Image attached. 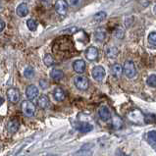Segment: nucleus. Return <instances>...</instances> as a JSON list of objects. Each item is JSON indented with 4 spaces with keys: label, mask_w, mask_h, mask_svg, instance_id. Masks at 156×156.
Returning <instances> with one entry per match:
<instances>
[{
    "label": "nucleus",
    "mask_w": 156,
    "mask_h": 156,
    "mask_svg": "<svg viewBox=\"0 0 156 156\" xmlns=\"http://www.w3.org/2000/svg\"><path fill=\"white\" fill-rule=\"evenodd\" d=\"M123 72L125 73V75H126L129 79H133L136 75V68L135 63H133V61H130V60L126 61L124 64Z\"/></svg>",
    "instance_id": "1"
},
{
    "label": "nucleus",
    "mask_w": 156,
    "mask_h": 156,
    "mask_svg": "<svg viewBox=\"0 0 156 156\" xmlns=\"http://www.w3.org/2000/svg\"><path fill=\"white\" fill-rule=\"evenodd\" d=\"M21 107H22V111H23V113L26 116H28V117H32V116H34L35 113V106L33 103V101H30V100L23 101Z\"/></svg>",
    "instance_id": "2"
},
{
    "label": "nucleus",
    "mask_w": 156,
    "mask_h": 156,
    "mask_svg": "<svg viewBox=\"0 0 156 156\" xmlns=\"http://www.w3.org/2000/svg\"><path fill=\"white\" fill-rule=\"evenodd\" d=\"M92 78L97 82H101L105 77V70L101 66H95L91 71Z\"/></svg>",
    "instance_id": "3"
},
{
    "label": "nucleus",
    "mask_w": 156,
    "mask_h": 156,
    "mask_svg": "<svg viewBox=\"0 0 156 156\" xmlns=\"http://www.w3.org/2000/svg\"><path fill=\"white\" fill-rule=\"evenodd\" d=\"M75 86L77 87L79 90H87L88 86H90V82L88 80L82 76H78V77L75 78Z\"/></svg>",
    "instance_id": "4"
},
{
    "label": "nucleus",
    "mask_w": 156,
    "mask_h": 156,
    "mask_svg": "<svg viewBox=\"0 0 156 156\" xmlns=\"http://www.w3.org/2000/svg\"><path fill=\"white\" fill-rule=\"evenodd\" d=\"M55 10L60 16H65L68 12V4L65 0H58L55 4Z\"/></svg>",
    "instance_id": "5"
},
{
    "label": "nucleus",
    "mask_w": 156,
    "mask_h": 156,
    "mask_svg": "<svg viewBox=\"0 0 156 156\" xmlns=\"http://www.w3.org/2000/svg\"><path fill=\"white\" fill-rule=\"evenodd\" d=\"M7 97L11 103H17L20 100V91L17 88H9L7 90Z\"/></svg>",
    "instance_id": "6"
},
{
    "label": "nucleus",
    "mask_w": 156,
    "mask_h": 156,
    "mask_svg": "<svg viewBox=\"0 0 156 156\" xmlns=\"http://www.w3.org/2000/svg\"><path fill=\"white\" fill-rule=\"evenodd\" d=\"M26 94H27V97H28L29 100L34 101L38 95V88L35 86H34V84H30V86L27 87Z\"/></svg>",
    "instance_id": "7"
},
{
    "label": "nucleus",
    "mask_w": 156,
    "mask_h": 156,
    "mask_svg": "<svg viewBox=\"0 0 156 156\" xmlns=\"http://www.w3.org/2000/svg\"><path fill=\"white\" fill-rule=\"evenodd\" d=\"M73 68L77 74H83L84 72V70H86V62L82 59L75 61L73 64Z\"/></svg>",
    "instance_id": "8"
},
{
    "label": "nucleus",
    "mask_w": 156,
    "mask_h": 156,
    "mask_svg": "<svg viewBox=\"0 0 156 156\" xmlns=\"http://www.w3.org/2000/svg\"><path fill=\"white\" fill-rule=\"evenodd\" d=\"M86 57L90 61L96 60L97 57H98V50H97V48L94 47V46L88 47L87 50L86 51Z\"/></svg>",
    "instance_id": "9"
},
{
    "label": "nucleus",
    "mask_w": 156,
    "mask_h": 156,
    "mask_svg": "<svg viewBox=\"0 0 156 156\" xmlns=\"http://www.w3.org/2000/svg\"><path fill=\"white\" fill-rule=\"evenodd\" d=\"M98 114H99V117L102 121H108L111 117V113H110V110L107 106H102L101 108L98 111Z\"/></svg>",
    "instance_id": "10"
},
{
    "label": "nucleus",
    "mask_w": 156,
    "mask_h": 156,
    "mask_svg": "<svg viewBox=\"0 0 156 156\" xmlns=\"http://www.w3.org/2000/svg\"><path fill=\"white\" fill-rule=\"evenodd\" d=\"M53 97L56 101H63L66 97L65 91L61 87H55L53 90Z\"/></svg>",
    "instance_id": "11"
},
{
    "label": "nucleus",
    "mask_w": 156,
    "mask_h": 156,
    "mask_svg": "<svg viewBox=\"0 0 156 156\" xmlns=\"http://www.w3.org/2000/svg\"><path fill=\"white\" fill-rule=\"evenodd\" d=\"M16 13L19 17H26L29 14V8L26 3H21L16 9Z\"/></svg>",
    "instance_id": "12"
},
{
    "label": "nucleus",
    "mask_w": 156,
    "mask_h": 156,
    "mask_svg": "<svg viewBox=\"0 0 156 156\" xmlns=\"http://www.w3.org/2000/svg\"><path fill=\"white\" fill-rule=\"evenodd\" d=\"M129 118H130L131 121L135 122V123H140L144 118H142V115L139 110H133L129 114Z\"/></svg>",
    "instance_id": "13"
},
{
    "label": "nucleus",
    "mask_w": 156,
    "mask_h": 156,
    "mask_svg": "<svg viewBox=\"0 0 156 156\" xmlns=\"http://www.w3.org/2000/svg\"><path fill=\"white\" fill-rule=\"evenodd\" d=\"M19 127H20V123L17 119H12L11 121H9L7 124L8 131L10 133H16L18 130H19Z\"/></svg>",
    "instance_id": "14"
},
{
    "label": "nucleus",
    "mask_w": 156,
    "mask_h": 156,
    "mask_svg": "<svg viewBox=\"0 0 156 156\" xmlns=\"http://www.w3.org/2000/svg\"><path fill=\"white\" fill-rule=\"evenodd\" d=\"M78 131H80L81 133H88L92 130V126L90 124L88 123H86V122H81L77 125V127H76Z\"/></svg>",
    "instance_id": "15"
},
{
    "label": "nucleus",
    "mask_w": 156,
    "mask_h": 156,
    "mask_svg": "<svg viewBox=\"0 0 156 156\" xmlns=\"http://www.w3.org/2000/svg\"><path fill=\"white\" fill-rule=\"evenodd\" d=\"M49 99L47 98L45 95H41L39 98L37 99V105L39 108L41 109H46L48 106H49Z\"/></svg>",
    "instance_id": "16"
},
{
    "label": "nucleus",
    "mask_w": 156,
    "mask_h": 156,
    "mask_svg": "<svg viewBox=\"0 0 156 156\" xmlns=\"http://www.w3.org/2000/svg\"><path fill=\"white\" fill-rule=\"evenodd\" d=\"M111 71H112V75L116 78H120L123 74V68L120 64H114L111 67Z\"/></svg>",
    "instance_id": "17"
},
{
    "label": "nucleus",
    "mask_w": 156,
    "mask_h": 156,
    "mask_svg": "<svg viewBox=\"0 0 156 156\" xmlns=\"http://www.w3.org/2000/svg\"><path fill=\"white\" fill-rule=\"evenodd\" d=\"M105 37H106V34H105L104 30L97 29L95 30V33H94V38H95V41L97 42H102L105 39Z\"/></svg>",
    "instance_id": "18"
},
{
    "label": "nucleus",
    "mask_w": 156,
    "mask_h": 156,
    "mask_svg": "<svg viewBox=\"0 0 156 156\" xmlns=\"http://www.w3.org/2000/svg\"><path fill=\"white\" fill-rule=\"evenodd\" d=\"M63 76H64L63 71L60 69H54V70H52L50 73V77L53 80H55V81H59V80L63 78Z\"/></svg>",
    "instance_id": "19"
},
{
    "label": "nucleus",
    "mask_w": 156,
    "mask_h": 156,
    "mask_svg": "<svg viewBox=\"0 0 156 156\" xmlns=\"http://www.w3.org/2000/svg\"><path fill=\"white\" fill-rule=\"evenodd\" d=\"M106 53H107V56H108L109 58H116L118 55V49H117V47H109V48H107V50H106Z\"/></svg>",
    "instance_id": "20"
},
{
    "label": "nucleus",
    "mask_w": 156,
    "mask_h": 156,
    "mask_svg": "<svg viewBox=\"0 0 156 156\" xmlns=\"http://www.w3.org/2000/svg\"><path fill=\"white\" fill-rule=\"evenodd\" d=\"M155 131H151L147 133V140L148 142L153 146V147H155V142H156V135H155Z\"/></svg>",
    "instance_id": "21"
},
{
    "label": "nucleus",
    "mask_w": 156,
    "mask_h": 156,
    "mask_svg": "<svg viewBox=\"0 0 156 156\" xmlns=\"http://www.w3.org/2000/svg\"><path fill=\"white\" fill-rule=\"evenodd\" d=\"M27 26H28V28L30 30H32V32H34L35 30L37 28V22H35L34 19H29L27 21Z\"/></svg>",
    "instance_id": "22"
},
{
    "label": "nucleus",
    "mask_w": 156,
    "mask_h": 156,
    "mask_svg": "<svg viewBox=\"0 0 156 156\" xmlns=\"http://www.w3.org/2000/svg\"><path fill=\"white\" fill-rule=\"evenodd\" d=\"M148 43L152 46V48L154 49L155 46H156V34L154 32H152L148 35Z\"/></svg>",
    "instance_id": "23"
},
{
    "label": "nucleus",
    "mask_w": 156,
    "mask_h": 156,
    "mask_svg": "<svg viewBox=\"0 0 156 156\" xmlns=\"http://www.w3.org/2000/svg\"><path fill=\"white\" fill-rule=\"evenodd\" d=\"M146 83H147V84L150 87H156V76L153 74V75H150L147 81H146Z\"/></svg>",
    "instance_id": "24"
},
{
    "label": "nucleus",
    "mask_w": 156,
    "mask_h": 156,
    "mask_svg": "<svg viewBox=\"0 0 156 156\" xmlns=\"http://www.w3.org/2000/svg\"><path fill=\"white\" fill-rule=\"evenodd\" d=\"M106 13L103 12V11H100L98 13H96V14L93 16V19H94L96 22H101V21H103L105 18H106Z\"/></svg>",
    "instance_id": "25"
},
{
    "label": "nucleus",
    "mask_w": 156,
    "mask_h": 156,
    "mask_svg": "<svg viewBox=\"0 0 156 156\" xmlns=\"http://www.w3.org/2000/svg\"><path fill=\"white\" fill-rule=\"evenodd\" d=\"M43 62L47 67H50V66L53 65V63H54V60H53L52 56H50L49 54H46L45 56L43 57Z\"/></svg>",
    "instance_id": "26"
},
{
    "label": "nucleus",
    "mask_w": 156,
    "mask_h": 156,
    "mask_svg": "<svg viewBox=\"0 0 156 156\" xmlns=\"http://www.w3.org/2000/svg\"><path fill=\"white\" fill-rule=\"evenodd\" d=\"M122 124H123L122 119L120 117H118V116H115V117L113 118V126H114V128H116V129L121 128Z\"/></svg>",
    "instance_id": "27"
},
{
    "label": "nucleus",
    "mask_w": 156,
    "mask_h": 156,
    "mask_svg": "<svg viewBox=\"0 0 156 156\" xmlns=\"http://www.w3.org/2000/svg\"><path fill=\"white\" fill-rule=\"evenodd\" d=\"M144 122L146 124H152L155 122V115L154 114H148L144 117Z\"/></svg>",
    "instance_id": "28"
},
{
    "label": "nucleus",
    "mask_w": 156,
    "mask_h": 156,
    "mask_svg": "<svg viewBox=\"0 0 156 156\" xmlns=\"http://www.w3.org/2000/svg\"><path fill=\"white\" fill-rule=\"evenodd\" d=\"M24 75L26 78H32L34 76V69L30 68V67H28V68L25 69V72H24Z\"/></svg>",
    "instance_id": "29"
},
{
    "label": "nucleus",
    "mask_w": 156,
    "mask_h": 156,
    "mask_svg": "<svg viewBox=\"0 0 156 156\" xmlns=\"http://www.w3.org/2000/svg\"><path fill=\"white\" fill-rule=\"evenodd\" d=\"M115 35H116V37L119 38V39H122L124 37V35H125V33H124V30H122L121 28H119L115 30Z\"/></svg>",
    "instance_id": "30"
},
{
    "label": "nucleus",
    "mask_w": 156,
    "mask_h": 156,
    "mask_svg": "<svg viewBox=\"0 0 156 156\" xmlns=\"http://www.w3.org/2000/svg\"><path fill=\"white\" fill-rule=\"evenodd\" d=\"M39 84H41V87L42 88V90H46V88L48 87V83L45 81V80H41V81L39 82Z\"/></svg>",
    "instance_id": "31"
},
{
    "label": "nucleus",
    "mask_w": 156,
    "mask_h": 156,
    "mask_svg": "<svg viewBox=\"0 0 156 156\" xmlns=\"http://www.w3.org/2000/svg\"><path fill=\"white\" fill-rule=\"evenodd\" d=\"M82 0H69V3L71 6H77L81 3Z\"/></svg>",
    "instance_id": "32"
},
{
    "label": "nucleus",
    "mask_w": 156,
    "mask_h": 156,
    "mask_svg": "<svg viewBox=\"0 0 156 156\" xmlns=\"http://www.w3.org/2000/svg\"><path fill=\"white\" fill-rule=\"evenodd\" d=\"M4 28H5V23H4V21L0 20V33L4 30Z\"/></svg>",
    "instance_id": "33"
},
{
    "label": "nucleus",
    "mask_w": 156,
    "mask_h": 156,
    "mask_svg": "<svg viewBox=\"0 0 156 156\" xmlns=\"http://www.w3.org/2000/svg\"><path fill=\"white\" fill-rule=\"evenodd\" d=\"M76 30H78V29L77 28H71V29H69V30H64L63 33H68V32H71V33H74V32H76Z\"/></svg>",
    "instance_id": "34"
},
{
    "label": "nucleus",
    "mask_w": 156,
    "mask_h": 156,
    "mask_svg": "<svg viewBox=\"0 0 156 156\" xmlns=\"http://www.w3.org/2000/svg\"><path fill=\"white\" fill-rule=\"evenodd\" d=\"M3 103H4V98L3 97H0V106H1Z\"/></svg>",
    "instance_id": "35"
},
{
    "label": "nucleus",
    "mask_w": 156,
    "mask_h": 156,
    "mask_svg": "<svg viewBox=\"0 0 156 156\" xmlns=\"http://www.w3.org/2000/svg\"><path fill=\"white\" fill-rule=\"evenodd\" d=\"M0 7H1V4H0Z\"/></svg>",
    "instance_id": "36"
}]
</instances>
